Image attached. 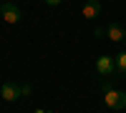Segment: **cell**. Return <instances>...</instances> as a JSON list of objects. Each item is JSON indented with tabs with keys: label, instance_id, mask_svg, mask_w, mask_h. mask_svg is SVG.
Returning a JSON list of instances; mask_svg holds the SVG:
<instances>
[{
	"label": "cell",
	"instance_id": "5b68a950",
	"mask_svg": "<svg viewBox=\"0 0 126 113\" xmlns=\"http://www.w3.org/2000/svg\"><path fill=\"white\" fill-rule=\"evenodd\" d=\"M106 35L111 43H124V38H126V28L121 23H109L106 25Z\"/></svg>",
	"mask_w": 126,
	"mask_h": 113
},
{
	"label": "cell",
	"instance_id": "52a82bcc",
	"mask_svg": "<svg viewBox=\"0 0 126 113\" xmlns=\"http://www.w3.org/2000/svg\"><path fill=\"white\" fill-rule=\"evenodd\" d=\"M113 60H116V73L126 75V50H121L119 55H113Z\"/></svg>",
	"mask_w": 126,
	"mask_h": 113
},
{
	"label": "cell",
	"instance_id": "7c38bea8",
	"mask_svg": "<svg viewBox=\"0 0 126 113\" xmlns=\"http://www.w3.org/2000/svg\"><path fill=\"white\" fill-rule=\"evenodd\" d=\"M124 45H126V38H124Z\"/></svg>",
	"mask_w": 126,
	"mask_h": 113
},
{
	"label": "cell",
	"instance_id": "30bf717a",
	"mask_svg": "<svg viewBox=\"0 0 126 113\" xmlns=\"http://www.w3.org/2000/svg\"><path fill=\"white\" fill-rule=\"evenodd\" d=\"M43 3H46V5H50V8H56V5H61V3H63V0H43Z\"/></svg>",
	"mask_w": 126,
	"mask_h": 113
},
{
	"label": "cell",
	"instance_id": "8fae6325",
	"mask_svg": "<svg viewBox=\"0 0 126 113\" xmlns=\"http://www.w3.org/2000/svg\"><path fill=\"white\" fill-rule=\"evenodd\" d=\"M93 35H96V38H101V35H106V28H96V30H93Z\"/></svg>",
	"mask_w": 126,
	"mask_h": 113
},
{
	"label": "cell",
	"instance_id": "277c9868",
	"mask_svg": "<svg viewBox=\"0 0 126 113\" xmlns=\"http://www.w3.org/2000/svg\"><path fill=\"white\" fill-rule=\"evenodd\" d=\"M0 98L3 100H8V103H13V100H18L20 98V86H15V83H3L0 86Z\"/></svg>",
	"mask_w": 126,
	"mask_h": 113
},
{
	"label": "cell",
	"instance_id": "ba28073f",
	"mask_svg": "<svg viewBox=\"0 0 126 113\" xmlns=\"http://www.w3.org/2000/svg\"><path fill=\"white\" fill-rule=\"evenodd\" d=\"M30 93H33V86H30V83H23V86H20V96H30Z\"/></svg>",
	"mask_w": 126,
	"mask_h": 113
},
{
	"label": "cell",
	"instance_id": "8992f818",
	"mask_svg": "<svg viewBox=\"0 0 126 113\" xmlns=\"http://www.w3.org/2000/svg\"><path fill=\"white\" fill-rule=\"evenodd\" d=\"M81 13H83V18H88V20L98 18L101 15V3H98V0H86L83 8H81Z\"/></svg>",
	"mask_w": 126,
	"mask_h": 113
},
{
	"label": "cell",
	"instance_id": "9c48e42d",
	"mask_svg": "<svg viewBox=\"0 0 126 113\" xmlns=\"http://www.w3.org/2000/svg\"><path fill=\"white\" fill-rule=\"evenodd\" d=\"M101 88H103V93H106V90H111V88H113V80H103Z\"/></svg>",
	"mask_w": 126,
	"mask_h": 113
},
{
	"label": "cell",
	"instance_id": "3957f363",
	"mask_svg": "<svg viewBox=\"0 0 126 113\" xmlns=\"http://www.w3.org/2000/svg\"><path fill=\"white\" fill-rule=\"evenodd\" d=\"M0 13H3V20L5 23H10V25H15V23H20V8L13 3V0H5L3 5H0Z\"/></svg>",
	"mask_w": 126,
	"mask_h": 113
},
{
	"label": "cell",
	"instance_id": "7a4b0ae2",
	"mask_svg": "<svg viewBox=\"0 0 126 113\" xmlns=\"http://www.w3.org/2000/svg\"><path fill=\"white\" fill-rule=\"evenodd\" d=\"M96 73L101 78H111L113 73H116V60H113L111 55H98L96 58Z\"/></svg>",
	"mask_w": 126,
	"mask_h": 113
},
{
	"label": "cell",
	"instance_id": "6da1fadb",
	"mask_svg": "<svg viewBox=\"0 0 126 113\" xmlns=\"http://www.w3.org/2000/svg\"><path fill=\"white\" fill-rule=\"evenodd\" d=\"M103 103L111 111H124L126 108V90H119V88L106 90V93H103Z\"/></svg>",
	"mask_w": 126,
	"mask_h": 113
}]
</instances>
